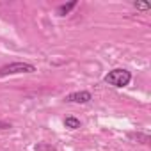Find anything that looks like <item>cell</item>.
I'll return each mask as SVG.
<instances>
[{"label":"cell","instance_id":"6da1fadb","mask_svg":"<svg viewBox=\"0 0 151 151\" xmlns=\"http://www.w3.org/2000/svg\"><path fill=\"white\" fill-rule=\"evenodd\" d=\"M130 80H132V73L126 69H112L105 77V82L110 86H116V87H124L130 84Z\"/></svg>","mask_w":151,"mask_h":151},{"label":"cell","instance_id":"7a4b0ae2","mask_svg":"<svg viewBox=\"0 0 151 151\" xmlns=\"http://www.w3.org/2000/svg\"><path fill=\"white\" fill-rule=\"evenodd\" d=\"M36 66L29 64V62H11L0 68V77H6V75H18V73H34Z\"/></svg>","mask_w":151,"mask_h":151},{"label":"cell","instance_id":"3957f363","mask_svg":"<svg viewBox=\"0 0 151 151\" xmlns=\"http://www.w3.org/2000/svg\"><path fill=\"white\" fill-rule=\"evenodd\" d=\"M91 100H93V96L89 91H78V93H71L66 96V101H69V103H89Z\"/></svg>","mask_w":151,"mask_h":151},{"label":"cell","instance_id":"277c9868","mask_svg":"<svg viewBox=\"0 0 151 151\" xmlns=\"http://www.w3.org/2000/svg\"><path fill=\"white\" fill-rule=\"evenodd\" d=\"M77 0H73V2H69V4H62V6H59L57 7V14L59 16H66V14H69L75 7H77Z\"/></svg>","mask_w":151,"mask_h":151},{"label":"cell","instance_id":"5b68a950","mask_svg":"<svg viewBox=\"0 0 151 151\" xmlns=\"http://www.w3.org/2000/svg\"><path fill=\"white\" fill-rule=\"evenodd\" d=\"M64 124H66V128L77 130V128H80V119L73 117V116H69V117H66V119H64Z\"/></svg>","mask_w":151,"mask_h":151},{"label":"cell","instance_id":"8992f818","mask_svg":"<svg viewBox=\"0 0 151 151\" xmlns=\"http://www.w3.org/2000/svg\"><path fill=\"white\" fill-rule=\"evenodd\" d=\"M128 137L133 139V140H139L140 144H147V142H149V135H147V133H140V132H137V133H128Z\"/></svg>","mask_w":151,"mask_h":151},{"label":"cell","instance_id":"52a82bcc","mask_svg":"<svg viewBox=\"0 0 151 151\" xmlns=\"http://www.w3.org/2000/svg\"><path fill=\"white\" fill-rule=\"evenodd\" d=\"M133 6H135L137 9H140V11H147V9H149V4H146V2H135Z\"/></svg>","mask_w":151,"mask_h":151}]
</instances>
